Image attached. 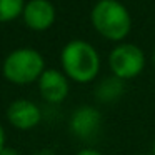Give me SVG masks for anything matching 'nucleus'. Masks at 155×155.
<instances>
[{
    "instance_id": "f257e3e1",
    "label": "nucleus",
    "mask_w": 155,
    "mask_h": 155,
    "mask_svg": "<svg viewBox=\"0 0 155 155\" xmlns=\"http://www.w3.org/2000/svg\"><path fill=\"white\" fill-rule=\"evenodd\" d=\"M64 74L77 84H88L100 72V55L87 40H70L60 54Z\"/></svg>"
},
{
    "instance_id": "f03ea898",
    "label": "nucleus",
    "mask_w": 155,
    "mask_h": 155,
    "mask_svg": "<svg viewBox=\"0 0 155 155\" xmlns=\"http://www.w3.org/2000/svg\"><path fill=\"white\" fill-rule=\"evenodd\" d=\"M90 20L95 30L112 42H122L132 28L130 12L118 0H98L92 8Z\"/></svg>"
},
{
    "instance_id": "7ed1b4c3",
    "label": "nucleus",
    "mask_w": 155,
    "mask_h": 155,
    "mask_svg": "<svg viewBox=\"0 0 155 155\" xmlns=\"http://www.w3.org/2000/svg\"><path fill=\"white\" fill-rule=\"evenodd\" d=\"M45 72V60L40 52L34 48H17L5 57L2 74L10 84L28 85L38 82Z\"/></svg>"
},
{
    "instance_id": "20e7f679",
    "label": "nucleus",
    "mask_w": 155,
    "mask_h": 155,
    "mask_svg": "<svg viewBox=\"0 0 155 155\" xmlns=\"http://www.w3.org/2000/svg\"><path fill=\"white\" fill-rule=\"evenodd\" d=\"M108 65L114 77L120 80H130L143 72L145 54L135 44H118L108 55Z\"/></svg>"
},
{
    "instance_id": "39448f33",
    "label": "nucleus",
    "mask_w": 155,
    "mask_h": 155,
    "mask_svg": "<svg viewBox=\"0 0 155 155\" xmlns=\"http://www.w3.org/2000/svg\"><path fill=\"white\" fill-rule=\"evenodd\" d=\"M7 120L17 130H32L42 120L38 105L27 98H17L7 107Z\"/></svg>"
},
{
    "instance_id": "423d86ee",
    "label": "nucleus",
    "mask_w": 155,
    "mask_h": 155,
    "mask_svg": "<svg viewBox=\"0 0 155 155\" xmlns=\"http://www.w3.org/2000/svg\"><path fill=\"white\" fill-rule=\"evenodd\" d=\"M55 7L50 0H28L22 12L25 25L34 32H45L55 22Z\"/></svg>"
},
{
    "instance_id": "0eeeda50",
    "label": "nucleus",
    "mask_w": 155,
    "mask_h": 155,
    "mask_svg": "<svg viewBox=\"0 0 155 155\" xmlns=\"http://www.w3.org/2000/svg\"><path fill=\"white\" fill-rule=\"evenodd\" d=\"M38 92L48 104H62L68 95L67 75L57 68H45L38 78Z\"/></svg>"
},
{
    "instance_id": "6e6552de",
    "label": "nucleus",
    "mask_w": 155,
    "mask_h": 155,
    "mask_svg": "<svg viewBox=\"0 0 155 155\" xmlns=\"http://www.w3.org/2000/svg\"><path fill=\"white\" fill-rule=\"evenodd\" d=\"M102 122V115L95 107L84 105L78 107L70 117V130L74 135H77L82 140L90 138L98 130Z\"/></svg>"
},
{
    "instance_id": "1a4fd4ad",
    "label": "nucleus",
    "mask_w": 155,
    "mask_h": 155,
    "mask_svg": "<svg viewBox=\"0 0 155 155\" xmlns=\"http://www.w3.org/2000/svg\"><path fill=\"white\" fill-rule=\"evenodd\" d=\"M25 4V0H0V24L14 22L22 17Z\"/></svg>"
},
{
    "instance_id": "9d476101",
    "label": "nucleus",
    "mask_w": 155,
    "mask_h": 155,
    "mask_svg": "<svg viewBox=\"0 0 155 155\" xmlns=\"http://www.w3.org/2000/svg\"><path fill=\"white\" fill-rule=\"evenodd\" d=\"M122 92H124L122 80L114 77V78H107V80H104V84L98 85L97 97L104 102H110V100H117L122 95Z\"/></svg>"
},
{
    "instance_id": "9b49d317",
    "label": "nucleus",
    "mask_w": 155,
    "mask_h": 155,
    "mask_svg": "<svg viewBox=\"0 0 155 155\" xmlns=\"http://www.w3.org/2000/svg\"><path fill=\"white\" fill-rule=\"evenodd\" d=\"M75 155H102V153L98 150H95V148H82Z\"/></svg>"
},
{
    "instance_id": "f8f14e48",
    "label": "nucleus",
    "mask_w": 155,
    "mask_h": 155,
    "mask_svg": "<svg viewBox=\"0 0 155 155\" xmlns=\"http://www.w3.org/2000/svg\"><path fill=\"white\" fill-rule=\"evenodd\" d=\"M5 147H7L5 145V130H4V125L0 124V152L4 150Z\"/></svg>"
},
{
    "instance_id": "ddd939ff",
    "label": "nucleus",
    "mask_w": 155,
    "mask_h": 155,
    "mask_svg": "<svg viewBox=\"0 0 155 155\" xmlns=\"http://www.w3.org/2000/svg\"><path fill=\"white\" fill-rule=\"evenodd\" d=\"M0 155H20V153H18V150L14 147H5L4 150L0 152Z\"/></svg>"
},
{
    "instance_id": "4468645a",
    "label": "nucleus",
    "mask_w": 155,
    "mask_h": 155,
    "mask_svg": "<svg viewBox=\"0 0 155 155\" xmlns=\"http://www.w3.org/2000/svg\"><path fill=\"white\" fill-rule=\"evenodd\" d=\"M34 155H54V152L52 150H38V152H35Z\"/></svg>"
},
{
    "instance_id": "2eb2a0df",
    "label": "nucleus",
    "mask_w": 155,
    "mask_h": 155,
    "mask_svg": "<svg viewBox=\"0 0 155 155\" xmlns=\"http://www.w3.org/2000/svg\"><path fill=\"white\" fill-rule=\"evenodd\" d=\"M152 65L155 67V50H153V54H152Z\"/></svg>"
},
{
    "instance_id": "dca6fc26",
    "label": "nucleus",
    "mask_w": 155,
    "mask_h": 155,
    "mask_svg": "<svg viewBox=\"0 0 155 155\" xmlns=\"http://www.w3.org/2000/svg\"><path fill=\"white\" fill-rule=\"evenodd\" d=\"M152 155H155V143H153V148H152Z\"/></svg>"
}]
</instances>
